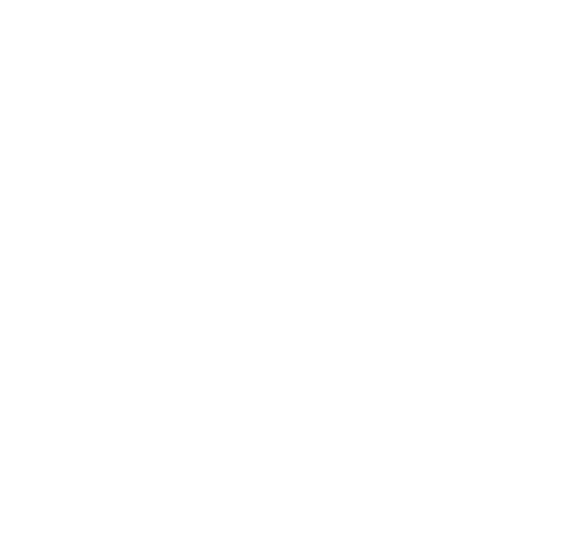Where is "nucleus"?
<instances>
[]
</instances>
